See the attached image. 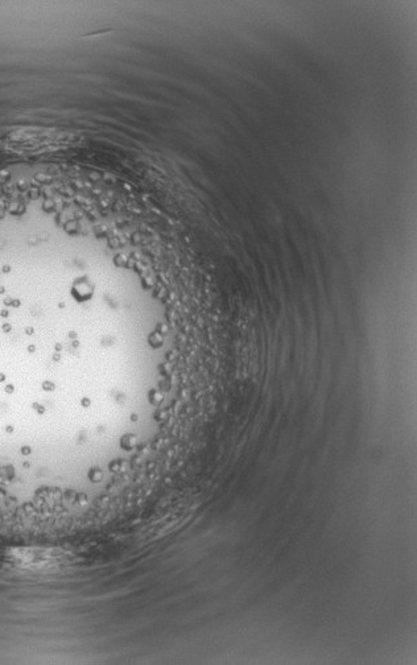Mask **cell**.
I'll list each match as a JSON object with an SVG mask.
<instances>
[{
    "label": "cell",
    "instance_id": "obj_1",
    "mask_svg": "<svg viewBox=\"0 0 417 665\" xmlns=\"http://www.w3.org/2000/svg\"><path fill=\"white\" fill-rule=\"evenodd\" d=\"M12 567L26 572H48L65 567L69 553L57 548H15L7 555Z\"/></svg>",
    "mask_w": 417,
    "mask_h": 665
}]
</instances>
